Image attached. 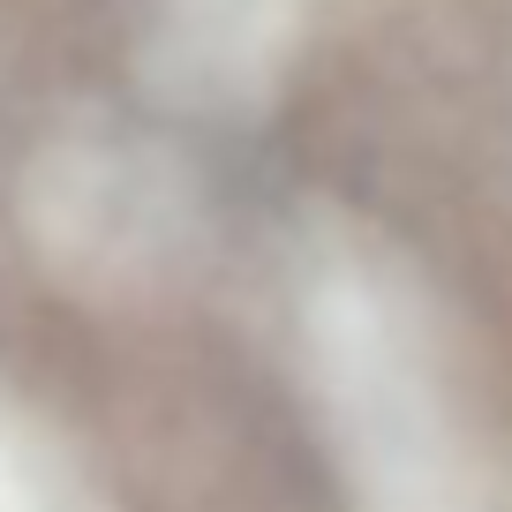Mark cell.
Segmentation results:
<instances>
[{
    "mask_svg": "<svg viewBox=\"0 0 512 512\" xmlns=\"http://www.w3.org/2000/svg\"><path fill=\"white\" fill-rule=\"evenodd\" d=\"M174 181L151 166V151L121 136H76L46 151L31 181V226L68 272L83 279H136L174 241Z\"/></svg>",
    "mask_w": 512,
    "mask_h": 512,
    "instance_id": "6da1fadb",
    "label": "cell"
},
{
    "mask_svg": "<svg viewBox=\"0 0 512 512\" xmlns=\"http://www.w3.org/2000/svg\"><path fill=\"white\" fill-rule=\"evenodd\" d=\"M0 512H91L61 445L8 392H0Z\"/></svg>",
    "mask_w": 512,
    "mask_h": 512,
    "instance_id": "7a4b0ae2",
    "label": "cell"
}]
</instances>
